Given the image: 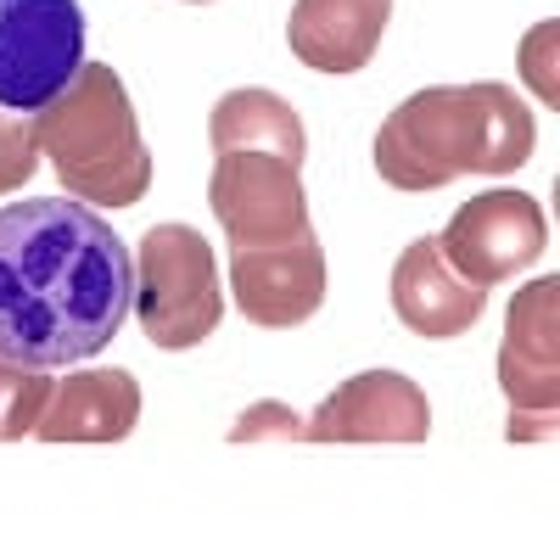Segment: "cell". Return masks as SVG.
I'll use <instances>...</instances> for the list:
<instances>
[{
    "label": "cell",
    "mask_w": 560,
    "mask_h": 560,
    "mask_svg": "<svg viewBox=\"0 0 560 560\" xmlns=\"http://www.w3.org/2000/svg\"><path fill=\"white\" fill-rule=\"evenodd\" d=\"M555 39H560V23H555V18H544V23L522 39V79L538 90L544 107L560 102V90H555Z\"/></svg>",
    "instance_id": "17"
},
{
    "label": "cell",
    "mask_w": 560,
    "mask_h": 560,
    "mask_svg": "<svg viewBox=\"0 0 560 560\" xmlns=\"http://www.w3.org/2000/svg\"><path fill=\"white\" fill-rule=\"evenodd\" d=\"M393 314L427 342L465 337L488 314V292L471 287L438 247V236L409 242L393 264Z\"/></svg>",
    "instance_id": "11"
},
{
    "label": "cell",
    "mask_w": 560,
    "mask_h": 560,
    "mask_svg": "<svg viewBox=\"0 0 560 560\" xmlns=\"http://www.w3.org/2000/svg\"><path fill=\"white\" fill-rule=\"evenodd\" d=\"M39 168V147L23 118H7L0 113V191H18V185H28Z\"/></svg>",
    "instance_id": "18"
},
{
    "label": "cell",
    "mask_w": 560,
    "mask_h": 560,
    "mask_svg": "<svg viewBox=\"0 0 560 560\" xmlns=\"http://www.w3.org/2000/svg\"><path fill=\"white\" fill-rule=\"evenodd\" d=\"M298 438H303V420L275 398L253 404L236 427H230V443H298Z\"/></svg>",
    "instance_id": "16"
},
{
    "label": "cell",
    "mask_w": 560,
    "mask_h": 560,
    "mask_svg": "<svg viewBox=\"0 0 560 560\" xmlns=\"http://www.w3.org/2000/svg\"><path fill=\"white\" fill-rule=\"evenodd\" d=\"M393 0H298L287 18L292 57L314 73H359L387 34Z\"/></svg>",
    "instance_id": "13"
},
{
    "label": "cell",
    "mask_w": 560,
    "mask_h": 560,
    "mask_svg": "<svg viewBox=\"0 0 560 560\" xmlns=\"http://www.w3.org/2000/svg\"><path fill=\"white\" fill-rule=\"evenodd\" d=\"M499 387L516 409L510 438H555V404H560V280L538 275L516 292L504 314L499 342Z\"/></svg>",
    "instance_id": "6"
},
{
    "label": "cell",
    "mask_w": 560,
    "mask_h": 560,
    "mask_svg": "<svg viewBox=\"0 0 560 560\" xmlns=\"http://www.w3.org/2000/svg\"><path fill=\"white\" fill-rule=\"evenodd\" d=\"M208 147L219 152H269L280 163L303 168L308 158V129L292 102H280L275 90H230L208 113Z\"/></svg>",
    "instance_id": "14"
},
{
    "label": "cell",
    "mask_w": 560,
    "mask_h": 560,
    "mask_svg": "<svg viewBox=\"0 0 560 560\" xmlns=\"http://www.w3.org/2000/svg\"><path fill=\"white\" fill-rule=\"evenodd\" d=\"M443 258L471 280V287L493 292L499 280H510L516 269H533L549 247V213L538 208V197L527 191H482L471 197L438 236Z\"/></svg>",
    "instance_id": "8"
},
{
    "label": "cell",
    "mask_w": 560,
    "mask_h": 560,
    "mask_svg": "<svg viewBox=\"0 0 560 560\" xmlns=\"http://www.w3.org/2000/svg\"><path fill=\"white\" fill-rule=\"evenodd\" d=\"M84 68L79 0H0V107L39 113Z\"/></svg>",
    "instance_id": "5"
},
{
    "label": "cell",
    "mask_w": 560,
    "mask_h": 560,
    "mask_svg": "<svg viewBox=\"0 0 560 560\" xmlns=\"http://www.w3.org/2000/svg\"><path fill=\"white\" fill-rule=\"evenodd\" d=\"M28 135L68 197L90 208H135L152 191V152L129 90L107 62H84L57 102L28 113Z\"/></svg>",
    "instance_id": "3"
},
{
    "label": "cell",
    "mask_w": 560,
    "mask_h": 560,
    "mask_svg": "<svg viewBox=\"0 0 560 560\" xmlns=\"http://www.w3.org/2000/svg\"><path fill=\"white\" fill-rule=\"evenodd\" d=\"M135 314V253L79 197L0 208V353L62 370L107 353Z\"/></svg>",
    "instance_id": "1"
},
{
    "label": "cell",
    "mask_w": 560,
    "mask_h": 560,
    "mask_svg": "<svg viewBox=\"0 0 560 560\" xmlns=\"http://www.w3.org/2000/svg\"><path fill=\"white\" fill-rule=\"evenodd\" d=\"M208 208L224 224L230 253L275 247V242H292L303 230H314L303 174L269 152H219L213 179H208Z\"/></svg>",
    "instance_id": "7"
},
{
    "label": "cell",
    "mask_w": 560,
    "mask_h": 560,
    "mask_svg": "<svg viewBox=\"0 0 560 560\" xmlns=\"http://www.w3.org/2000/svg\"><path fill=\"white\" fill-rule=\"evenodd\" d=\"M135 319L152 348L185 353L219 331L224 292L213 242L191 224H152L135 247Z\"/></svg>",
    "instance_id": "4"
},
{
    "label": "cell",
    "mask_w": 560,
    "mask_h": 560,
    "mask_svg": "<svg viewBox=\"0 0 560 560\" xmlns=\"http://www.w3.org/2000/svg\"><path fill=\"white\" fill-rule=\"evenodd\" d=\"M191 7H202V0H191Z\"/></svg>",
    "instance_id": "19"
},
{
    "label": "cell",
    "mask_w": 560,
    "mask_h": 560,
    "mask_svg": "<svg viewBox=\"0 0 560 560\" xmlns=\"http://www.w3.org/2000/svg\"><path fill=\"white\" fill-rule=\"evenodd\" d=\"M230 292L236 308L264 325V331H292L314 319L325 303V247L314 230L275 247H242L230 253Z\"/></svg>",
    "instance_id": "9"
},
{
    "label": "cell",
    "mask_w": 560,
    "mask_h": 560,
    "mask_svg": "<svg viewBox=\"0 0 560 560\" xmlns=\"http://www.w3.org/2000/svg\"><path fill=\"white\" fill-rule=\"evenodd\" d=\"M140 420V382L129 370H73L57 382L45 415L34 420L39 443H124Z\"/></svg>",
    "instance_id": "12"
},
{
    "label": "cell",
    "mask_w": 560,
    "mask_h": 560,
    "mask_svg": "<svg viewBox=\"0 0 560 560\" xmlns=\"http://www.w3.org/2000/svg\"><path fill=\"white\" fill-rule=\"evenodd\" d=\"M527 158H533V107L504 84L415 90L376 129V174L393 191H438L459 174L510 179Z\"/></svg>",
    "instance_id": "2"
},
{
    "label": "cell",
    "mask_w": 560,
    "mask_h": 560,
    "mask_svg": "<svg viewBox=\"0 0 560 560\" xmlns=\"http://www.w3.org/2000/svg\"><path fill=\"white\" fill-rule=\"evenodd\" d=\"M57 382L51 370L39 364H23V359H7L0 353V443H18L34 432V420L45 415V404H51Z\"/></svg>",
    "instance_id": "15"
},
{
    "label": "cell",
    "mask_w": 560,
    "mask_h": 560,
    "mask_svg": "<svg viewBox=\"0 0 560 560\" xmlns=\"http://www.w3.org/2000/svg\"><path fill=\"white\" fill-rule=\"evenodd\" d=\"M303 438L314 443H427L432 404L398 370H359L331 398L303 420Z\"/></svg>",
    "instance_id": "10"
}]
</instances>
